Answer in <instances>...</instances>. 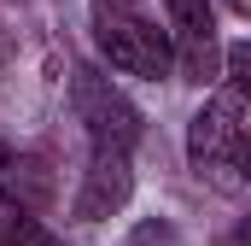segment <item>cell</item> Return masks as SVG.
<instances>
[{
  "label": "cell",
  "instance_id": "obj_6",
  "mask_svg": "<svg viewBox=\"0 0 251 246\" xmlns=\"http://www.w3.org/2000/svg\"><path fill=\"white\" fill-rule=\"evenodd\" d=\"M0 246H64V241L29 217V205H18L12 193H0Z\"/></svg>",
  "mask_w": 251,
  "mask_h": 246
},
{
  "label": "cell",
  "instance_id": "obj_4",
  "mask_svg": "<svg viewBox=\"0 0 251 246\" xmlns=\"http://www.w3.org/2000/svg\"><path fill=\"white\" fill-rule=\"evenodd\" d=\"M170 12V47H176V70L187 82H210L222 64V41H216V6L210 0H164Z\"/></svg>",
  "mask_w": 251,
  "mask_h": 246
},
{
  "label": "cell",
  "instance_id": "obj_2",
  "mask_svg": "<svg viewBox=\"0 0 251 246\" xmlns=\"http://www.w3.org/2000/svg\"><path fill=\"white\" fill-rule=\"evenodd\" d=\"M240 153H246V100L234 88H216L187 123L193 176L210 187H234L240 182Z\"/></svg>",
  "mask_w": 251,
  "mask_h": 246
},
{
  "label": "cell",
  "instance_id": "obj_7",
  "mask_svg": "<svg viewBox=\"0 0 251 246\" xmlns=\"http://www.w3.org/2000/svg\"><path fill=\"white\" fill-rule=\"evenodd\" d=\"M228 76H234L228 88L246 100V94H251V47H234V53H228Z\"/></svg>",
  "mask_w": 251,
  "mask_h": 246
},
{
  "label": "cell",
  "instance_id": "obj_9",
  "mask_svg": "<svg viewBox=\"0 0 251 246\" xmlns=\"http://www.w3.org/2000/svg\"><path fill=\"white\" fill-rule=\"evenodd\" d=\"M12 164H18V158H12V147H6V135H0V187L12 182Z\"/></svg>",
  "mask_w": 251,
  "mask_h": 246
},
{
  "label": "cell",
  "instance_id": "obj_10",
  "mask_svg": "<svg viewBox=\"0 0 251 246\" xmlns=\"http://www.w3.org/2000/svg\"><path fill=\"white\" fill-rule=\"evenodd\" d=\"M240 176L251 182V129H246V153H240Z\"/></svg>",
  "mask_w": 251,
  "mask_h": 246
},
{
  "label": "cell",
  "instance_id": "obj_3",
  "mask_svg": "<svg viewBox=\"0 0 251 246\" xmlns=\"http://www.w3.org/2000/svg\"><path fill=\"white\" fill-rule=\"evenodd\" d=\"M70 106H76V123L88 129V153H134L140 112L111 88V76H100L94 64H76L70 70Z\"/></svg>",
  "mask_w": 251,
  "mask_h": 246
},
{
  "label": "cell",
  "instance_id": "obj_1",
  "mask_svg": "<svg viewBox=\"0 0 251 246\" xmlns=\"http://www.w3.org/2000/svg\"><path fill=\"white\" fill-rule=\"evenodd\" d=\"M88 18H94V41L100 53L128 70V76H170L176 70V47H170V30L152 24V12L140 0H88Z\"/></svg>",
  "mask_w": 251,
  "mask_h": 246
},
{
  "label": "cell",
  "instance_id": "obj_8",
  "mask_svg": "<svg viewBox=\"0 0 251 246\" xmlns=\"http://www.w3.org/2000/svg\"><path fill=\"white\" fill-rule=\"evenodd\" d=\"M128 246H176V229L170 223H146V229H134Z\"/></svg>",
  "mask_w": 251,
  "mask_h": 246
},
{
  "label": "cell",
  "instance_id": "obj_5",
  "mask_svg": "<svg viewBox=\"0 0 251 246\" xmlns=\"http://www.w3.org/2000/svg\"><path fill=\"white\" fill-rule=\"evenodd\" d=\"M128 193H134L128 153H88V170H82V187H76V217L82 223H100V217L123 211Z\"/></svg>",
  "mask_w": 251,
  "mask_h": 246
}]
</instances>
